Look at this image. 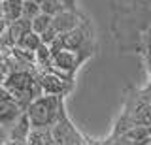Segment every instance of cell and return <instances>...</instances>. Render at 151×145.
Returning a JSON list of instances; mask_svg holds the SVG:
<instances>
[{
    "label": "cell",
    "mask_w": 151,
    "mask_h": 145,
    "mask_svg": "<svg viewBox=\"0 0 151 145\" xmlns=\"http://www.w3.org/2000/svg\"><path fill=\"white\" fill-rule=\"evenodd\" d=\"M42 92L51 96H63L66 98L74 89V77H64L57 72H42L38 74Z\"/></svg>",
    "instance_id": "8992f818"
},
{
    "label": "cell",
    "mask_w": 151,
    "mask_h": 145,
    "mask_svg": "<svg viewBox=\"0 0 151 145\" xmlns=\"http://www.w3.org/2000/svg\"><path fill=\"white\" fill-rule=\"evenodd\" d=\"M0 145H8V143H0Z\"/></svg>",
    "instance_id": "4316f807"
},
{
    "label": "cell",
    "mask_w": 151,
    "mask_h": 145,
    "mask_svg": "<svg viewBox=\"0 0 151 145\" xmlns=\"http://www.w3.org/2000/svg\"><path fill=\"white\" fill-rule=\"evenodd\" d=\"M140 96L144 98V100H147V102H151V79H149V83L145 85L144 89L140 91Z\"/></svg>",
    "instance_id": "d6986e66"
},
{
    "label": "cell",
    "mask_w": 151,
    "mask_h": 145,
    "mask_svg": "<svg viewBox=\"0 0 151 145\" xmlns=\"http://www.w3.org/2000/svg\"><path fill=\"white\" fill-rule=\"evenodd\" d=\"M100 145H134V143H132L127 136H110V138Z\"/></svg>",
    "instance_id": "e0dca14e"
},
{
    "label": "cell",
    "mask_w": 151,
    "mask_h": 145,
    "mask_svg": "<svg viewBox=\"0 0 151 145\" xmlns=\"http://www.w3.org/2000/svg\"><path fill=\"white\" fill-rule=\"evenodd\" d=\"M23 113H25V109L15 100H0V126L6 132L21 119Z\"/></svg>",
    "instance_id": "ba28073f"
},
{
    "label": "cell",
    "mask_w": 151,
    "mask_h": 145,
    "mask_svg": "<svg viewBox=\"0 0 151 145\" xmlns=\"http://www.w3.org/2000/svg\"><path fill=\"white\" fill-rule=\"evenodd\" d=\"M64 107V98L63 96H51V94H42L36 98L27 109V115L30 119L32 126L38 128H51L57 119H59L60 111Z\"/></svg>",
    "instance_id": "7a4b0ae2"
},
{
    "label": "cell",
    "mask_w": 151,
    "mask_h": 145,
    "mask_svg": "<svg viewBox=\"0 0 151 145\" xmlns=\"http://www.w3.org/2000/svg\"><path fill=\"white\" fill-rule=\"evenodd\" d=\"M40 8H42V13H47V15H51V17H55L57 13H60L64 10L60 0H44V2L40 4Z\"/></svg>",
    "instance_id": "9a60e30c"
},
{
    "label": "cell",
    "mask_w": 151,
    "mask_h": 145,
    "mask_svg": "<svg viewBox=\"0 0 151 145\" xmlns=\"http://www.w3.org/2000/svg\"><path fill=\"white\" fill-rule=\"evenodd\" d=\"M30 30H32V21L25 19V17H21V19L9 23V26H8V36L12 38L13 44H17V41L21 40L23 36L27 34V32H30Z\"/></svg>",
    "instance_id": "7c38bea8"
},
{
    "label": "cell",
    "mask_w": 151,
    "mask_h": 145,
    "mask_svg": "<svg viewBox=\"0 0 151 145\" xmlns=\"http://www.w3.org/2000/svg\"><path fill=\"white\" fill-rule=\"evenodd\" d=\"M30 130H32V124H30V119H28V115L25 111L21 115V119L8 130V141H27Z\"/></svg>",
    "instance_id": "9c48e42d"
},
{
    "label": "cell",
    "mask_w": 151,
    "mask_h": 145,
    "mask_svg": "<svg viewBox=\"0 0 151 145\" xmlns=\"http://www.w3.org/2000/svg\"><path fill=\"white\" fill-rule=\"evenodd\" d=\"M8 91L12 92V96L15 98V102L23 109H28V106L40 98L42 92L40 81H38V72L34 70H21V72H13L6 81Z\"/></svg>",
    "instance_id": "6da1fadb"
},
{
    "label": "cell",
    "mask_w": 151,
    "mask_h": 145,
    "mask_svg": "<svg viewBox=\"0 0 151 145\" xmlns=\"http://www.w3.org/2000/svg\"><path fill=\"white\" fill-rule=\"evenodd\" d=\"M85 60H89L87 55L79 53V51H72V49H60L53 53V66L51 72H57L64 77H74L78 68L81 66Z\"/></svg>",
    "instance_id": "5b68a950"
},
{
    "label": "cell",
    "mask_w": 151,
    "mask_h": 145,
    "mask_svg": "<svg viewBox=\"0 0 151 145\" xmlns=\"http://www.w3.org/2000/svg\"><path fill=\"white\" fill-rule=\"evenodd\" d=\"M0 19H4V13H2V0H0Z\"/></svg>",
    "instance_id": "cb8c5ba5"
},
{
    "label": "cell",
    "mask_w": 151,
    "mask_h": 145,
    "mask_svg": "<svg viewBox=\"0 0 151 145\" xmlns=\"http://www.w3.org/2000/svg\"><path fill=\"white\" fill-rule=\"evenodd\" d=\"M51 132H53L55 145H83L87 141L85 136L79 132L74 126V123L70 121L68 113H66V107H63L57 123L51 126Z\"/></svg>",
    "instance_id": "277c9868"
},
{
    "label": "cell",
    "mask_w": 151,
    "mask_h": 145,
    "mask_svg": "<svg viewBox=\"0 0 151 145\" xmlns=\"http://www.w3.org/2000/svg\"><path fill=\"white\" fill-rule=\"evenodd\" d=\"M42 36L40 34H36L34 30H30V32H27L25 36H23L21 40L17 41V47H21V49H25V51H30V53H36L38 49L42 47Z\"/></svg>",
    "instance_id": "4fadbf2b"
},
{
    "label": "cell",
    "mask_w": 151,
    "mask_h": 145,
    "mask_svg": "<svg viewBox=\"0 0 151 145\" xmlns=\"http://www.w3.org/2000/svg\"><path fill=\"white\" fill-rule=\"evenodd\" d=\"M83 145H94V143H91V141H89V139H87V141H85Z\"/></svg>",
    "instance_id": "d4e9b609"
},
{
    "label": "cell",
    "mask_w": 151,
    "mask_h": 145,
    "mask_svg": "<svg viewBox=\"0 0 151 145\" xmlns=\"http://www.w3.org/2000/svg\"><path fill=\"white\" fill-rule=\"evenodd\" d=\"M51 26H53V17L47 15V13H40L36 19H32V30L40 36H44Z\"/></svg>",
    "instance_id": "5bb4252c"
},
{
    "label": "cell",
    "mask_w": 151,
    "mask_h": 145,
    "mask_svg": "<svg viewBox=\"0 0 151 145\" xmlns=\"http://www.w3.org/2000/svg\"><path fill=\"white\" fill-rule=\"evenodd\" d=\"M8 53H9V51H6V49L0 47V66L4 64V60H6V57H8Z\"/></svg>",
    "instance_id": "603a6c76"
},
{
    "label": "cell",
    "mask_w": 151,
    "mask_h": 145,
    "mask_svg": "<svg viewBox=\"0 0 151 145\" xmlns=\"http://www.w3.org/2000/svg\"><path fill=\"white\" fill-rule=\"evenodd\" d=\"M147 145H151V141H149V143H147Z\"/></svg>",
    "instance_id": "83f0119b"
},
{
    "label": "cell",
    "mask_w": 151,
    "mask_h": 145,
    "mask_svg": "<svg viewBox=\"0 0 151 145\" xmlns=\"http://www.w3.org/2000/svg\"><path fill=\"white\" fill-rule=\"evenodd\" d=\"M64 10H70V11H78V6H76V0H60Z\"/></svg>",
    "instance_id": "44dd1931"
},
{
    "label": "cell",
    "mask_w": 151,
    "mask_h": 145,
    "mask_svg": "<svg viewBox=\"0 0 151 145\" xmlns=\"http://www.w3.org/2000/svg\"><path fill=\"white\" fill-rule=\"evenodd\" d=\"M83 21H85V17L79 11L63 10L53 17V30L57 32V36H63V34H68L70 30L78 29Z\"/></svg>",
    "instance_id": "52a82bcc"
},
{
    "label": "cell",
    "mask_w": 151,
    "mask_h": 145,
    "mask_svg": "<svg viewBox=\"0 0 151 145\" xmlns=\"http://www.w3.org/2000/svg\"><path fill=\"white\" fill-rule=\"evenodd\" d=\"M51 51H60V49H72V51H79V53L87 55L89 59L93 57L94 53V40H93V32H91V25L85 19L78 29L70 30L68 34H63L57 38L55 44L49 45Z\"/></svg>",
    "instance_id": "3957f363"
},
{
    "label": "cell",
    "mask_w": 151,
    "mask_h": 145,
    "mask_svg": "<svg viewBox=\"0 0 151 145\" xmlns=\"http://www.w3.org/2000/svg\"><path fill=\"white\" fill-rule=\"evenodd\" d=\"M0 100H15V98L12 96V92L8 91L6 85H0Z\"/></svg>",
    "instance_id": "ffe728a7"
},
{
    "label": "cell",
    "mask_w": 151,
    "mask_h": 145,
    "mask_svg": "<svg viewBox=\"0 0 151 145\" xmlns=\"http://www.w3.org/2000/svg\"><path fill=\"white\" fill-rule=\"evenodd\" d=\"M144 55H145V66H147V74H149V79H151V49H145Z\"/></svg>",
    "instance_id": "7402d4cb"
},
{
    "label": "cell",
    "mask_w": 151,
    "mask_h": 145,
    "mask_svg": "<svg viewBox=\"0 0 151 145\" xmlns=\"http://www.w3.org/2000/svg\"><path fill=\"white\" fill-rule=\"evenodd\" d=\"M32 2H36V4H42V2H44V0H32Z\"/></svg>",
    "instance_id": "484cf974"
},
{
    "label": "cell",
    "mask_w": 151,
    "mask_h": 145,
    "mask_svg": "<svg viewBox=\"0 0 151 145\" xmlns=\"http://www.w3.org/2000/svg\"><path fill=\"white\" fill-rule=\"evenodd\" d=\"M23 6L25 0H2V13L8 23H13L23 17Z\"/></svg>",
    "instance_id": "30bf717a"
},
{
    "label": "cell",
    "mask_w": 151,
    "mask_h": 145,
    "mask_svg": "<svg viewBox=\"0 0 151 145\" xmlns=\"http://www.w3.org/2000/svg\"><path fill=\"white\" fill-rule=\"evenodd\" d=\"M40 13H42L40 4L32 2V0H25V6H23V17H25V19L32 21V19H36Z\"/></svg>",
    "instance_id": "2e32d148"
},
{
    "label": "cell",
    "mask_w": 151,
    "mask_h": 145,
    "mask_svg": "<svg viewBox=\"0 0 151 145\" xmlns=\"http://www.w3.org/2000/svg\"><path fill=\"white\" fill-rule=\"evenodd\" d=\"M142 44H144V49H151V26L142 34Z\"/></svg>",
    "instance_id": "ac0fdd59"
},
{
    "label": "cell",
    "mask_w": 151,
    "mask_h": 145,
    "mask_svg": "<svg viewBox=\"0 0 151 145\" xmlns=\"http://www.w3.org/2000/svg\"><path fill=\"white\" fill-rule=\"evenodd\" d=\"M27 143L28 145H55L53 132H51V128H38V126H32Z\"/></svg>",
    "instance_id": "8fae6325"
}]
</instances>
